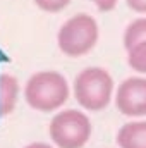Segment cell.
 Returning a JSON list of instances; mask_svg holds the SVG:
<instances>
[{
  "label": "cell",
  "mask_w": 146,
  "mask_h": 148,
  "mask_svg": "<svg viewBox=\"0 0 146 148\" xmlns=\"http://www.w3.org/2000/svg\"><path fill=\"white\" fill-rule=\"evenodd\" d=\"M48 134L55 148H83L93 134L91 119L77 109L59 110L50 121Z\"/></svg>",
  "instance_id": "277c9868"
},
{
  "label": "cell",
  "mask_w": 146,
  "mask_h": 148,
  "mask_svg": "<svg viewBox=\"0 0 146 148\" xmlns=\"http://www.w3.org/2000/svg\"><path fill=\"white\" fill-rule=\"evenodd\" d=\"M119 148H146V119H132L117 131Z\"/></svg>",
  "instance_id": "8992f818"
},
{
  "label": "cell",
  "mask_w": 146,
  "mask_h": 148,
  "mask_svg": "<svg viewBox=\"0 0 146 148\" xmlns=\"http://www.w3.org/2000/svg\"><path fill=\"white\" fill-rule=\"evenodd\" d=\"M35 5L38 9H41L43 12H50V14H55V12H60L64 10L72 0H33Z\"/></svg>",
  "instance_id": "30bf717a"
},
{
  "label": "cell",
  "mask_w": 146,
  "mask_h": 148,
  "mask_svg": "<svg viewBox=\"0 0 146 148\" xmlns=\"http://www.w3.org/2000/svg\"><path fill=\"white\" fill-rule=\"evenodd\" d=\"M19 93H21L19 79L9 73L0 74V115L2 117L10 115L14 112V109L17 107Z\"/></svg>",
  "instance_id": "52a82bcc"
},
{
  "label": "cell",
  "mask_w": 146,
  "mask_h": 148,
  "mask_svg": "<svg viewBox=\"0 0 146 148\" xmlns=\"http://www.w3.org/2000/svg\"><path fill=\"white\" fill-rule=\"evenodd\" d=\"M117 110L129 119L146 117V76L126 77L113 93Z\"/></svg>",
  "instance_id": "5b68a950"
},
{
  "label": "cell",
  "mask_w": 146,
  "mask_h": 148,
  "mask_svg": "<svg viewBox=\"0 0 146 148\" xmlns=\"http://www.w3.org/2000/svg\"><path fill=\"white\" fill-rule=\"evenodd\" d=\"M127 7L131 10H134L136 14H143L146 16V0H126Z\"/></svg>",
  "instance_id": "7c38bea8"
},
{
  "label": "cell",
  "mask_w": 146,
  "mask_h": 148,
  "mask_svg": "<svg viewBox=\"0 0 146 148\" xmlns=\"http://www.w3.org/2000/svg\"><path fill=\"white\" fill-rule=\"evenodd\" d=\"M124 48L126 50H131L132 47H136L138 43H143L146 41V16L145 17H136L132 19L126 29H124Z\"/></svg>",
  "instance_id": "ba28073f"
},
{
  "label": "cell",
  "mask_w": 146,
  "mask_h": 148,
  "mask_svg": "<svg viewBox=\"0 0 146 148\" xmlns=\"http://www.w3.org/2000/svg\"><path fill=\"white\" fill-rule=\"evenodd\" d=\"M93 3H95V7L98 9V10H102V12H110V10H113L115 7H117V3H119V0H91Z\"/></svg>",
  "instance_id": "8fae6325"
},
{
  "label": "cell",
  "mask_w": 146,
  "mask_h": 148,
  "mask_svg": "<svg viewBox=\"0 0 146 148\" xmlns=\"http://www.w3.org/2000/svg\"><path fill=\"white\" fill-rule=\"evenodd\" d=\"M71 97V86L59 71H38L24 84V100L33 110L59 112Z\"/></svg>",
  "instance_id": "6da1fadb"
},
{
  "label": "cell",
  "mask_w": 146,
  "mask_h": 148,
  "mask_svg": "<svg viewBox=\"0 0 146 148\" xmlns=\"http://www.w3.org/2000/svg\"><path fill=\"white\" fill-rule=\"evenodd\" d=\"M127 64L139 76H146V41L127 50Z\"/></svg>",
  "instance_id": "9c48e42d"
},
{
  "label": "cell",
  "mask_w": 146,
  "mask_h": 148,
  "mask_svg": "<svg viewBox=\"0 0 146 148\" xmlns=\"http://www.w3.org/2000/svg\"><path fill=\"white\" fill-rule=\"evenodd\" d=\"M113 77L107 69L100 66L84 67L74 77L72 95L77 103L88 112H100L107 109L113 100Z\"/></svg>",
  "instance_id": "7a4b0ae2"
},
{
  "label": "cell",
  "mask_w": 146,
  "mask_h": 148,
  "mask_svg": "<svg viewBox=\"0 0 146 148\" xmlns=\"http://www.w3.org/2000/svg\"><path fill=\"white\" fill-rule=\"evenodd\" d=\"M24 148H55V147L50 145V143H45V141H33V143L26 145Z\"/></svg>",
  "instance_id": "4fadbf2b"
},
{
  "label": "cell",
  "mask_w": 146,
  "mask_h": 148,
  "mask_svg": "<svg viewBox=\"0 0 146 148\" xmlns=\"http://www.w3.org/2000/svg\"><path fill=\"white\" fill-rule=\"evenodd\" d=\"M98 38H100V26L96 19L86 12H81L69 17L60 26L57 33V45L64 55L77 59L88 55L96 47Z\"/></svg>",
  "instance_id": "3957f363"
}]
</instances>
